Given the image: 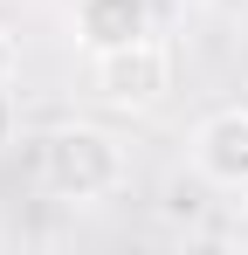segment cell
<instances>
[{
    "instance_id": "obj_1",
    "label": "cell",
    "mask_w": 248,
    "mask_h": 255,
    "mask_svg": "<svg viewBox=\"0 0 248 255\" xmlns=\"http://www.w3.org/2000/svg\"><path fill=\"white\" fill-rule=\"evenodd\" d=\"M131 179V152L104 125H55L41 138V186L55 200H111Z\"/></svg>"
},
{
    "instance_id": "obj_2",
    "label": "cell",
    "mask_w": 248,
    "mask_h": 255,
    "mask_svg": "<svg viewBox=\"0 0 248 255\" xmlns=\"http://www.w3.org/2000/svg\"><path fill=\"white\" fill-rule=\"evenodd\" d=\"M172 76H179V62H172V48H165L152 28L90 55V90H97L111 111H131V118L159 111L165 97H172Z\"/></svg>"
},
{
    "instance_id": "obj_3",
    "label": "cell",
    "mask_w": 248,
    "mask_h": 255,
    "mask_svg": "<svg viewBox=\"0 0 248 255\" xmlns=\"http://www.w3.org/2000/svg\"><path fill=\"white\" fill-rule=\"evenodd\" d=\"M186 166L214 193H248V104L207 111L193 125V138H186Z\"/></svg>"
},
{
    "instance_id": "obj_4",
    "label": "cell",
    "mask_w": 248,
    "mask_h": 255,
    "mask_svg": "<svg viewBox=\"0 0 248 255\" xmlns=\"http://www.w3.org/2000/svg\"><path fill=\"white\" fill-rule=\"evenodd\" d=\"M69 28H76V42L97 55V48H118V42H131V35H145L152 14H145V0H76Z\"/></svg>"
},
{
    "instance_id": "obj_5",
    "label": "cell",
    "mask_w": 248,
    "mask_h": 255,
    "mask_svg": "<svg viewBox=\"0 0 248 255\" xmlns=\"http://www.w3.org/2000/svg\"><path fill=\"white\" fill-rule=\"evenodd\" d=\"M14 131H21V111H14V90L0 83V145H14Z\"/></svg>"
},
{
    "instance_id": "obj_6",
    "label": "cell",
    "mask_w": 248,
    "mask_h": 255,
    "mask_svg": "<svg viewBox=\"0 0 248 255\" xmlns=\"http://www.w3.org/2000/svg\"><path fill=\"white\" fill-rule=\"evenodd\" d=\"M14 69H21V48H14V35L0 28V83H14Z\"/></svg>"
},
{
    "instance_id": "obj_7",
    "label": "cell",
    "mask_w": 248,
    "mask_h": 255,
    "mask_svg": "<svg viewBox=\"0 0 248 255\" xmlns=\"http://www.w3.org/2000/svg\"><path fill=\"white\" fill-rule=\"evenodd\" d=\"M172 7H214V0H172Z\"/></svg>"
},
{
    "instance_id": "obj_8",
    "label": "cell",
    "mask_w": 248,
    "mask_h": 255,
    "mask_svg": "<svg viewBox=\"0 0 248 255\" xmlns=\"http://www.w3.org/2000/svg\"><path fill=\"white\" fill-rule=\"evenodd\" d=\"M242 14H248V0H242Z\"/></svg>"
}]
</instances>
